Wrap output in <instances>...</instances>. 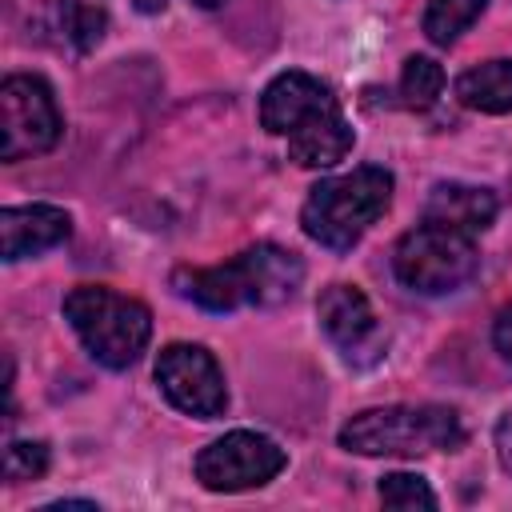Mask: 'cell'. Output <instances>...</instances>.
Masks as SVG:
<instances>
[{
  "label": "cell",
  "instance_id": "obj_1",
  "mask_svg": "<svg viewBox=\"0 0 512 512\" xmlns=\"http://www.w3.org/2000/svg\"><path fill=\"white\" fill-rule=\"evenodd\" d=\"M300 280H304V260L296 252L280 244H256L216 268H180L172 276V288L208 312H232L244 304L280 308L296 296Z\"/></svg>",
  "mask_w": 512,
  "mask_h": 512
},
{
  "label": "cell",
  "instance_id": "obj_2",
  "mask_svg": "<svg viewBox=\"0 0 512 512\" xmlns=\"http://www.w3.org/2000/svg\"><path fill=\"white\" fill-rule=\"evenodd\" d=\"M388 204H392V172L364 164L344 176L320 180L300 208V228L320 248L348 252L388 212Z\"/></svg>",
  "mask_w": 512,
  "mask_h": 512
},
{
  "label": "cell",
  "instance_id": "obj_3",
  "mask_svg": "<svg viewBox=\"0 0 512 512\" xmlns=\"http://www.w3.org/2000/svg\"><path fill=\"white\" fill-rule=\"evenodd\" d=\"M464 444V420L448 404L364 408L340 428V448L356 456H428Z\"/></svg>",
  "mask_w": 512,
  "mask_h": 512
},
{
  "label": "cell",
  "instance_id": "obj_4",
  "mask_svg": "<svg viewBox=\"0 0 512 512\" xmlns=\"http://www.w3.org/2000/svg\"><path fill=\"white\" fill-rule=\"evenodd\" d=\"M64 320L104 368H132L152 340V312L136 296L112 292L104 284H76L64 296Z\"/></svg>",
  "mask_w": 512,
  "mask_h": 512
},
{
  "label": "cell",
  "instance_id": "obj_5",
  "mask_svg": "<svg viewBox=\"0 0 512 512\" xmlns=\"http://www.w3.org/2000/svg\"><path fill=\"white\" fill-rule=\"evenodd\" d=\"M476 268H480L476 236L456 232L448 224H432V220H424L412 232H404L396 252H392L396 280L416 296L456 292L464 280H472Z\"/></svg>",
  "mask_w": 512,
  "mask_h": 512
},
{
  "label": "cell",
  "instance_id": "obj_6",
  "mask_svg": "<svg viewBox=\"0 0 512 512\" xmlns=\"http://www.w3.org/2000/svg\"><path fill=\"white\" fill-rule=\"evenodd\" d=\"M64 120L52 88L40 76H8L0 84V160L16 164L24 156L52 152L60 144Z\"/></svg>",
  "mask_w": 512,
  "mask_h": 512
},
{
  "label": "cell",
  "instance_id": "obj_7",
  "mask_svg": "<svg viewBox=\"0 0 512 512\" xmlns=\"http://www.w3.org/2000/svg\"><path fill=\"white\" fill-rule=\"evenodd\" d=\"M284 464L288 456L272 436L236 428L204 444L192 460V472L208 492H248V488H264L268 480H276Z\"/></svg>",
  "mask_w": 512,
  "mask_h": 512
},
{
  "label": "cell",
  "instance_id": "obj_8",
  "mask_svg": "<svg viewBox=\"0 0 512 512\" xmlns=\"http://www.w3.org/2000/svg\"><path fill=\"white\" fill-rule=\"evenodd\" d=\"M156 384L168 396L172 408L196 416V420H216L228 408V388L216 356L200 344H168L156 356Z\"/></svg>",
  "mask_w": 512,
  "mask_h": 512
},
{
  "label": "cell",
  "instance_id": "obj_9",
  "mask_svg": "<svg viewBox=\"0 0 512 512\" xmlns=\"http://www.w3.org/2000/svg\"><path fill=\"white\" fill-rule=\"evenodd\" d=\"M340 108L332 88L308 72H280L276 80H268L264 96H260V124L272 136H292L296 128L312 124L316 116Z\"/></svg>",
  "mask_w": 512,
  "mask_h": 512
},
{
  "label": "cell",
  "instance_id": "obj_10",
  "mask_svg": "<svg viewBox=\"0 0 512 512\" xmlns=\"http://www.w3.org/2000/svg\"><path fill=\"white\" fill-rule=\"evenodd\" d=\"M316 316H320V328L324 336L348 356V360H360V352H372L384 344L380 336V324H376V312L368 304V296L356 288V284H328L316 300Z\"/></svg>",
  "mask_w": 512,
  "mask_h": 512
},
{
  "label": "cell",
  "instance_id": "obj_11",
  "mask_svg": "<svg viewBox=\"0 0 512 512\" xmlns=\"http://www.w3.org/2000/svg\"><path fill=\"white\" fill-rule=\"evenodd\" d=\"M72 216L56 204H24V208H4L0 212V252L4 260H24L56 248L68 240Z\"/></svg>",
  "mask_w": 512,
  "mask_h": 512
},
{
  "label": "cell",
  "instance_id": "obj_12",
  "mask_svg": "<svg viewBox=\"0 0 512 512\" xmlns=\"http://www.w3.org/2000/svg\"><path fill=\"white\" fill-rule=\"evenodd\" d=\"M424 220L448 224V228L468 232V236H480V232L496 220V196H492L488 188H480V184L448 180V184H436V188L428 192Z\"/></svg>",
  "mask_w": 512,
  "mask_h": 512
},
{
  "label": "cell",
  "instance_id": "obj_13",
  "mask_svg": "<svg viewBox=\"0 0 512 512\" xmlns=\"http://www.w3.org/2000/svg\"><path fill=\"white\" fill-rule=\"evenodd\" d=\"M284 140H288V160H296L300 168H328V164H336V160H344L352 152V140L356 136H352L344 112L332 108V112L316 116L312 124L296 128Z\"/></svg>",
  "mask_w": 512,
  "mask_h": 512
},
{
  "label": "cell",
  "instance_id": "obj_14",
  "mask_svg": "<svg viewBox=\"0 0 512 512\" xmlns=\"http://www.w3.org/2000/svg\"><path fill=\"white\" fill-rule=\"evenodd\" d=\"M456 100L472 112L504 116L512 112V60H484L456 80Z\"/></svg>",
  "mask_w": 512,
  "mask_h": 512
},
{
  "label": "cell",
  "instance_id": "obj_15",
  "mask_svg": "<svg viewBox=\"0 0 512 512\" xmlns=\"http://www.w3.org/2000/svg\"><path fill=\"white\" fill-rule=\"evenodd\" d=\"M484 8H488V0H432L424 12V36L432 44L448 48L460 40V32H468L480 20Z\"/></svg>",
  "mask_w": 512,
  "mask_h": 512
},
{
  "label": "cell",
  "instance_id": "obj_16",
  "mask_svg": "<svg viewBox=\"0 0 512 512\" xmlns=\"http://www.w3.org/2000/svg\"><path fill=\"white\" fill-rule=\"evenodd\" d=\"M108 28L104 0H60V32L76 52H92Z\"/></svg>",
  "mask_w": 512,
  "mask_h": 512
},
{
  "label": "cell",
  "instance_id": "obj_17",
  "mask_svg": "<svg viewBox=\"0 0 512 512\" xmlns=\"http://www.w3.org/2000/svg\"><path fill=\"white\" fill-rule=\"evenodd\" d=\"M444 92V68L432 60V56H408L404 60V72H400V96L408 108L424 112L440 100Z\"/></svg>",
  "mask_w": 512,
  "mask_h": 512
},
{
  "label": "cell",
  "instance_id": "obj_18",
  "mask_svg": "<svg viewBox=\"0 0 512 512\" xmlns=\"http://www.w3.org/2000/svg\"><path fill=\"white\" fill-rule=\"evenodd\" d=\"M380 500L388 508H436V492L412 472H388L380 480Z\"/></svg>",
  "mask_w": 512,
  "mask_h": 512
},
{
  "label": "cell",
  "instance_id": "obj_19",
  "mask_svg": "<svg viewBox=\"0 0 512 512\" xmlns=\"http://www.w3.org/2000/svg\"><path fill=\"white\" fill-rule=\"evenodd\" d=\"M48 472V444L40 440H12L8 452H4V476L8 484H20V480H40Z\"/></svg>",
  "mask_w": 512,
  "mask_h": 512
},
{
  "label": "cell",
  "instance_id": "obj_20",
  "mask_svg": "<svg viewBox=\"0 0 512 512\" xmlns=\"http://www.w3.org/2000/svg\"><path fill=\"white\" fill-rule=\"evenodd\" d=\"M492 344H496V352L512 364V304H504L500 312H496V324H492Z\"/></svg>",
  "mask_w": 512,
  "mask_h": 512
},
{
  "label": "cell",
  "instance_id": "obj_21",
  "mask_svg": "<svg viewBox=\"0 0 512 512\" xmlns=\"http://www.w3.org/2000/svg\"><path fill=\"white\" fill-rule=\"evenodd\" d=\"M496 448H500V464L512 472V412H504L496 424Z\"/></svg>",
  "mask_w": 512,
  "mask_h": 512
},
{
  "label": "cell",
  "instance_id": "obj_22",
  "mask_svg": "<svg viewBox=\"0 0 512 512\" xmlns=\"http://www.w3.org/2000/svg\"><path fill=\"white\" fill-rule=\"evenodd\" d=\"M132 4H136L144 16H156V12H164V4H168V0H132Z\"/></svg>",
  "mask_w": 512,
  "mask_h": 512
},
{
  "label": "cell",
  "instance_id": "obj_23",
  "mask_svg": "<svg viewBox=\"0 0 512 512\" xmlns=\"http://www.w3.org/2000/svg\"><path fill=\"white\" fill-rule=\"evenodd\" d=\"M48 508H96L92 500H56V504H48Z\"/></svg>",
  "mask_w": 512,
  "mask_h": 512
},
{
  "label": "cell",
  "instance_id": "obj_24",
  "mask_svg": "<svg viewBox=\"0 0 512 512\" xmlns=\"http://www.w3.org/2000/svg\"><path fill=\"white\" fill-rule=\"evenodd\" d=\"M192 4H196V8H220L224 0H192Z\"/></svg>",
  "mask_w": 512,
  "mask_h": 512
}]
</instances>
